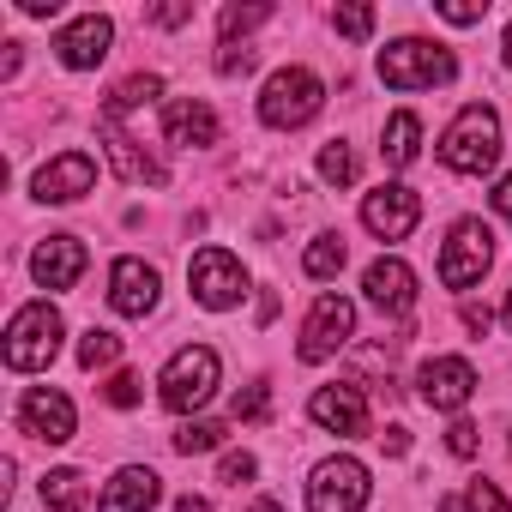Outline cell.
<instances>
[{
	"instance_id": "cell-8",
	"label": "cell",
	"mask_w": 512,
	"mask_h": 512,
	"mask_svg": "<svg viewBox=\"0 0 512 512\" xmlns=\"http://www.w3.org/2000/svg\"><path fill=\"white\" fill-rule=\"evenodd\" d=\"M368 506V470L356 458H326L308 476V512H362Z\"/></svg>"
},
{
	"instance_id": "cell-35",
	"label": "cell",
	"mask_w": 512,
	"mask_h": 512,
	"mask_svg": "<svg viewBox=\"0 0 512 512\" xmlns=\"http://www.w3.org/2000/svg\"><path fill=\"white\" fill-rule=\"evenodd\" d=\"M253 61H260V55H253L247 43H241V49H235V43H223V55H217V73H223V79H235V73H253Z\"/></svg>"
},
{
	"instance_id": "cell-42",
	"label": "cell",
	"mask_w": 512,
	"mask_h": 512,
	"mask_svg": "<svg viewBox=\"0 0 512 512\" xmlns=\"http://www.w3.org/2000/svg\"><path fill=\"white\" fill-rule=\"evenodd\" d=\"M175 512H211V500H199V494H187V500H175Z\"/></svg>"
},
{
	"instance_id": "cell-22",
	"label": "cell",
	"mask_w": 512,
	"mask_h": 512,
	"mask_svg": "<svg viewBox=\"0 0 512 512\" xmlns=\"http://www.w3.org/2000/svg\"><path fill=\"white\" fill-rule=\"evenodd\" d=\"M416 145H422V121H416L410 109H398V115L386 121V139H380L386 169H410V163H416Z\"/></svg>"
},
{
	"instance_id": "cell-25",
	"label": "cell",
	"mask_w": 512,
	"mask_h": 512,
	"mask_svg": "<svg viewBox=\"0 0 512 512\" xmlns=\"http://www.w3.org/2000/svg\"><path fill=\"white\" fill-rule=\"evenodd\" d=\"M344 260H350V247H344V235H320V241H314V247L302 253V272L326 284V278H338V272H344Z\"/></svg>"
},
{
	"instance_id": "cell-26",
	"label": "cell",
	"mask_w": 512,
	"mask_h": 512,
	"mask_svg": "<svg viewBox=\"0 0 512 512\" xmlns=\"http://www.w3.org/2000/svg\"><path fill=\"white\" fill-rule=\"evenodd\" d=\"M320 181H326V187H350V181H356V151H350L344 139H332V145L320 151Z\"/></svg>"
},
{
	"instance_id": "cell-20",
	"label": "cell",
	"mask_w": 512,
	"mask_h": 512,
	"mask_svg": "<svg viewBox=\"0 0 512 512\" xmlns=\"http://www.w3.org/2000/svg\"><path fill=\"white\" fill-rule=\"evenodd\" d=\"M157 470H145V464H127L109 488H103V500H97V512H151L157 506Z\"/></svg>"
},
{
	"instance_id": "cell-32",
	"label": "cell",
	"mask_w": 512,
	"mask_h": 512,
	"mask_svg": "<svg viewBox=\"0 0 512 512\" xmlns=\"http://www.w3.org/2000/svg\"><path fill=\"white\" fill-rule=\"evenodd\" d=\"M332 25H338L344 37H356V43H362V37H374V7H338V13H332Z\"/></svg>"
},
{
	"instance_id": "cell-37",
	"label": "cell",
	"mask_w": 512,
	"mask_h": 512,
	"mask_svg": "<svg viewBox=\"0 0 512 512\" xmlns=\"http://www.w3.org/2000/svg\"><path fill=\"white\" fill-rule=\"evenodd\" d=\"M470 512H512V506H506V494H500L494 482L476 476V482H470Z\"/></svg>"
},
{
	"instance_id": "cell-14",
	"label": "cell",
	"mask_w": 512,
	"mask_h": 512,
	"mask_svg": "<svg viewBox=\"0 0 512 512\" xmlns=\"http://www.w3.org/2000/svg\"><path fill=\"white\" fill-rule=\"evenodd\" d=\"M19 428H25L31 440L67 446V440H73V398L55 392V386H31L25 404H19Z\"/></svg>"
},
{
	"instance_id": "cell-9",
	"label": "cell",
	"mask_w": 512,
	"mask_h": 512,
	"mask_svg": "<svg viewBox=\"0 0 512 512\" xmlns=\"http://www.w3.org/2000/svg\"><path fill=\"white\" fill-rule=\"evenodd\" d=\"M350 338H356V308H350L344 296H320L314 314H308V326H302L296 356H302V362H326V356H338Z\"/></svg>"
},
{
	"instance_id": "cell-23",
	"label": "cell",
	"mask_w": 512,
	"mask_h": 512,
	"mask_svg": "<svg viewBox=\"0 0 512 512\" xmlns=\"http://www.w3.org/2000/svg\"><path fill=\"white\" fill-rule=\"evenodd\" d=\"M85 500H91L85 470H49V476H43V506H55V512H85Z\"/></svg>"
},
{
	"instance_id": "cell-45",
	"label": "cell",
	"mask_w": 512,
	"mask_h": 512,
	"mask_svg": "<svg viewBox=\"0 0 512 512\" xmlns=\"http://www.w3.org/2000/svg\"><path fill=\"white\" fill-rule=\"evenodd\" d=\"M506 67H512V25H506Z\"/></svg>"
},
{
	"instance_id": "cell-36",
	"label": "cell",
	"mask_w": 512,
	"mask_h": 512,
	"mask_svg": "<svg viewBox=\"0 0 512 512\" xmlns=\"http://www.w3.org/2000/svg\"><path fill=\"white\" fill-rule=\"evenodd\" d=\"M446 25H482V13L488 7H476V0H440V7H434Z\"/></svg>"
},
{
	"instance_id": "cell-31",
	"label": "cell",
	"mask_w": 512,
	"mask_h": 512,
	"mask_svg": "<svg viewBox=\"0 0 512 512\" xmlns=\"http://www.w3.org/2000/svg\"><path fill=\"white\" fill-rule=\"evenodd\" d=\"M253 476H260V458H253V452H223V464H217V482L223 488H241Z\"/></svg>"
},
{
	"instance_id": "cell-44",
	"label": "cell",
	"mask_w": 512,
	"mask_h": 512,
	"mask_svg": "<svg viewBox=\"0 0 512 512\" xmlns=\"http://www.w3.org/2000/svg\"><path fill=\"white\" fill-rule=\"evenodd\" d=\"M506 332H512V290H506Z\"/></svg>"
},
{
	"instance_id": "cell-29",
	"label": "cell",
	"mask_w": 512,
	"mask_h": 512,
	"mask_svg": "<svg viewBox=\"0 0 512 512\" xmlns=\"http://www.w3.org/2000/svg\"><path fill=\"white\" fill-rule=\"evenodd\" d=\"M266 19H272V7H266V0H253V7H223V19H217V25H223V43H235L241 31L266 25Z\"/></svg>"
},
{
	"instance_id": "cell-30",
	"label": "cell",
	"mask_w": 512,
	"mask_h": 512,
	"mask_svg": "<svg viewBox=\"0 0 512 512\" xmlns=\"http://www.w3.org/2000/svg\"><path fill=\"white\" fill-rule=\"evenodd\" d=\"M235 422H272V392L266 386H241L235 392Z\"/></svg>"
},
{
	"instance_id": "cell-38",
	"label": "cell",
	"mask_w": 512,
	"mask_h": 512,
	"mask_svg": "<svg viewBox=\"0 0 512 512\" xmlns=\"http://www.w3.org/2000/svg\"><path fill=\"white\" fill-rule=\"evenodd\" d=\"M187 19H193V7H145V25H163V31H175Z\"/></svg>"
},
{
	"instance_id": "cell-27",
	"label": "cell",
	"mask_w": 512,
	"mask_h": 512,
	"mask_svg": "<svg viewBox=\"0 0 512 512\" xmlns=\"http://www.w3.org/2000/svg\"><path fill=\"white\" fill-rule=\"evenodd\" d=\"M115 356H121V338H115V332L91 326V332L79 338V368H91V374H97V368H109Z\"/></svg>"
},
{
	"instance_id": "cell-34",
	"label": "cell",
	"mask_w": 512,
	"mask_h": 512,
	"mask_svg": "<svg viewBox=\"0 0 512 512\" xmlns=\"http://www.w3.org/2000/svg\"><path fill=\"white\" fill-rule=\"evenodd\" d=\"M103 398H109L115 410H133V404H139V374H127V368H121V374H109Z\"/></svg>"
},
{
	"instance_id": "cell-16",
	"label": "cell",
	"mask_w": 512,
	"mask_h": 512,
	"mask_svg": "<svg viewBox=\"0 0 512 512\" xmlns=\"http://www.w3.org/2000/svg\"><path fill=\"white\" fill-rule=\"evenodd\" d=\"M109 43H115V25H109L103 13H85V19H73V25L55 37V55H61V67L91 73V67L109 55Z\"/></svg>"
},
{
	"instance_id": "cell-21",
	"label": "cell",
	"mask_w": 512,
	"mask_h": 512,
	"mask_svg": "<svg viewBox=\"0 0 512 512\" xmlns=\"http://www.w3.org/2000/svg\"><path fill=\"white\" fill-rule=\"evenodd\" d=\"M103 139H109V157H115L121 181H133V187H157V181H163V163H157V157H145V151L121 133V121H109V115H103Z\"/></svg>"
},
{
	"instance_id": "cell-7",
	"label": "cell",
	"mask_w": 512,
	"mask_h": 512,
	"mask_svg": "<svg viewBox=\"0 0 512 512\" xmlns=\"http://www.w3.org/2000/svg\"><path fill=\"white\" fill-rule=\"evenodd\" d=\"M211 392H217V350H205V344L175 350V362L163 368V404H169L175 416H187V410H199Z\"/></svg>"
},
{
	"instance_id": "cell-5",
	"label": "cell",
	"mask_w": 512,
	"mask_h": 512,
	"mask_svg": "<svg viewBox=\"0 0 512 512\" xmlns=\"http://www.w3.org/2000/svg\"><path fill=\"white\" fill-rule=\"evenodd\" d=\"M488 266H494V235H488L482 217H464L452 229V241L440 247V284L446 290H470V284H482Z\"/></svg>"
},
{
	"instance_id": "cell-3",
	"label": "cell",
	"mask_w": 512,
	"mask_h": 512,
	"mask_svg": "<svg viewBox=\"0 0 512 512\" xmlns=\"http://www.w3.org/2000/svg\"><path fill=\"white\" fill-rule=\"evenodd\" d=\"M320 103H326V85H320L308 67H284V73H272V79H266L260 121H266V127H278V133H290V127H308V121L320 115Z\"/></svg>"
},
{
	"instance_id": "cell-39",
	"label": "cell",
	"mask_w": 512,
	"mask_h": 512,
	"mask_svg": "<svg viewBox=\"0 0 512 512\" xmlns=\"http://www.w3.org/2000/svg\"><path fill=\"white\" fill-rule=\"evenodd\" d=\"M458 320H464V332H476V338H488V326H494V314H488L482 302H464V308H458Z\"/></svg>"
},
{
	"instance_id": "cell-15",
	"label": "cell",
	"mask_w": 512,
	"mask_h": 512,
	"mask_svg": "<svg viewBox=\"0 0 512 512\" xmlns=\"http://www.w3.org/2000/svg\"><path fill=\"white\" fill-rule=\"evenodd\" d=\"M109 308L127 314V320H145V314L157 308V266L121 253V260L109 266Z\"/></svg>"
},
{
	"instance_id": "cell-12",
	"label": "cell",
	"mask_w": 512,
	"mask_h": 512,
	"mask_svg": "<svg viewBox=\"0 0 512 512\" xmlns=\"http://www.w3.org/2000/svg\"><path fill=\"white\" fill-rule=\"evenodd\" d=\"M362 223L380 235V241H404L416 223H422V193H410V187H380V193H368L362 199Z\"/></svg>"
},
{
	"instance_id": "cell-24",
	"label": "cell",
	"mask_w": 512,
	"mask_h": 512,
	"mask_svg": "<svg viewBox=\"0 0 512 512\" xmlns=\"http://www.w3.org/2000/svg\"><path fill=\"white\" fill-rule=\"evenodd\" d=\"M151 97H163V79H157V73H133V79H121V85L109 91L103 115H109V121H121L127 109H139V103H151Z\"/></svg>"
},
{
	"instance_id": "cell-41",
	"label": "cell",
	"mask_w": 512,
	"mask_h": 512,
	"mask_svg": "<svg viewBox=\"0 0 512 512\" xmlns=\"http://www.w3.org/2000/svg\"><path fill=\"white\" fill-rule=\"evenodd\" d=\"M488 199H494V211H500V217H506V223H512V175H500V181H494V193H488Z\"/></svg>"
},
{
	"instance_id": "cell-17",
	"label": "cell",
	"mask_w": 512,
	"mask_h": 512,
	"mask_svg": "<svg viewBox=\"0 0 512 512\" xmlns=\"http://www.w3.org/2000/svg\"><path fill=\"white\" fill-rule=\"evenodd\" d=\"M79 272H85V241H79V235H49V241L31 253V278H37L43 290H73Z\"/></svg>"
},
{
	"instance_id": "cell-11",
	"label": "cell",
	"mask_w": 512,
	"mask_h": 512,
	"mask_svg": "<svg viewBox=\"0 0 512 512\" xmlns=\"http://www.w3.org/2000/svg\"><path fill=\"white\" fill-rule=\"evenodd\" d=\"M416 392H422L428 410H464L470 392H476V368L464 356H434V362H422Z\"/></svg>"
},
{
	"instance_id": "cell-1",
	"label": "cell",
	"mask_w": 512,
	"mask_h": 512,
	"mask_svg": "<svg viewBox=\"0 0 512 512\" xmlns=\"http://www.w3.org/2000/svg\"><path fill=\"white\" fill-rule=\"evenodd\" d=\"M494 157H500V115L488 103L458 109V121L440 133V163L458 175H482V169H494Z\"/></svg>"
},
{
	"instance_id": "cell-33",
	"label": "cell",
	"mask_w": 512,
	"mask_h": 512,
	"mask_svg": "<svg viewBox=\"0 0 512 512\" xmlns=\"http://www.w3.org/2000/svg\"><path fill=\"white\" fill-rule=\"evenodd\" d=\"M446 452H452V458H476V452H482V428H476V422H452V428H446Z\"/></svg>"
},
{
	"instance_id": "cell-10",
	"label": "cell",
	"mask_w": 512,
	"mask_h": 512,
	"mask_svg": "<svg viewBox=\"0 0 512 512\" xmlns=\"http://www.w3.org/2000/svg\"><path fill=\"white\" fill-rule=\"evenodd\" d=\"M37 199L43 205H73V199H85L91 187H97V157L91 151H61V157H49L43 169H37Z\"/></svg>"
},
{
	"instance_id": "cell-13",
	"label": "cell",
	"mask_w": 512,
	"mask_h": 512,
	"mask_svg": "<svg viewBox=\"0 0 512 512\" xmlns=\"http://www.w3.org/2000/svg\"><path fill=\"white\" fill-rule=\"evenodd\" d=\"M308 416L326 428V434H368L374 422H368V398H362V386L356 380H344V386H320L314 398H308Z\"/></svg>"
},
{
	"instance_id": "cell-4",
	"label": "cell",
	"mask_w": 512,
	"mask_h": 512,
	"mask_svg": "<svg viewBox=\"0 0 512 512\" xmlns=\"http://www.w3.org/2000/svg\"><path fill=\"white\" fill-rule=\"evenodd\" d=\"M55 350H61V314L49 302L19 308L13 326H7V368L13 374H37V368L55 362Z\"/></svg>"
},
{
	"instance_id": "cell-43",
	"label": "cell",
	"mask_w": 512,
	"mask_h": 512,
	"mask_svg": "<svg viewBox=\"0 0 512 512\" xmlns=\"http://www.w3.org/2000/svg\"><path fill=\"white\" fill-rule=\"evenodd\" d=\"M247 512H284V506H278L272 494H260V500H253V506H247Z\"/></svg>"
},
{
	"instance_id": "cell-2",
	"label": "cell",
	"mask_w": 512,
	"mask_h": 512,
	"mask_svg": "<svg viewBox=\"0 0 512 512\" xmlns=\"http://www.w3.org/2000/svg\"><path fill=\"white\" fill-rule=\"evenodd\" d=\"M452 73H458L452 49H440L428 37H398V43L380 49V79L392 91H428V85H446Z\"/></svg>"
},
{
	"instance_id": "cell-28",
	"label": "cell",
	"mask_w": 512,
	"mask_h": 512,
	"mask_svg": "<svg viewBox=\"0 0 512 512\" xmlns=\"http://www.w3.org/2000/svg\"><path fill=\"white\" fill-rule=\"evenodd\" d=\"M223 446V422H181L175 428V452H217Z\"/></svg>"
},
{
	"instance_id": "cell-18",
	"label": "cell",
	"mask_w": 512,
	"mask_h": 512,
	"mask_svg": "<svg viewBox=\"0 0 512 512\" xmlns=\"http://www.w3.org/2000/svg\"><path fill=\"white\" fill-rule=\"evenodd\" d=\"M163 133H169V145H187V151H199V145H217V115L199 103V97H169L163 103Z\"/></svg>"
},
{
	"instance_id": "cell-40",
	"label": "cell",
	"mask_w": 512,
	"mask_h": 512,
	"mask_svg": "<svg viewBox=\"0 0 512 512\" xmlns=\"http://www.w3.org/2000/svg\"><path fill=\"white\" fill-rule=\"evenodd\" d=\"M380 446H386L392 458H404V452H410V428H398V422H392V428L380 434Z\"/></svg>"
},
{
	"instance_id": "cell-6",
	"label": "cell",
	"mask_w": 512,
	"mask_h": 512,
	"mask_svg": "<svg viewBox=\"0 0 512 512\" xmlns=\"http://www.w3.org/2000/svg\"><path fill=\"white\" fill-rule=\"evenodd\" d=\"M187 284H193L199 308H235L247 296V266L235 260L229 247H199L193 266H187Z\"/></svg>"
},
{
	"instance_id": "cell-19",
	"label": "cell",
	"mask_w": 512,
	"mask_h": 512,
	"mask_svg": "<svg viewBox=\"0 0 512 512\" xmlns=\"http://www.w3.org/2000/svg\"><path fill=\"white\" fill-rule=\"evenodd\" d=\"M362 290H368V302L380 314H410L416 308V272L404 260H374L368 278H362Z\"/></svg>"
}]
</instances>
